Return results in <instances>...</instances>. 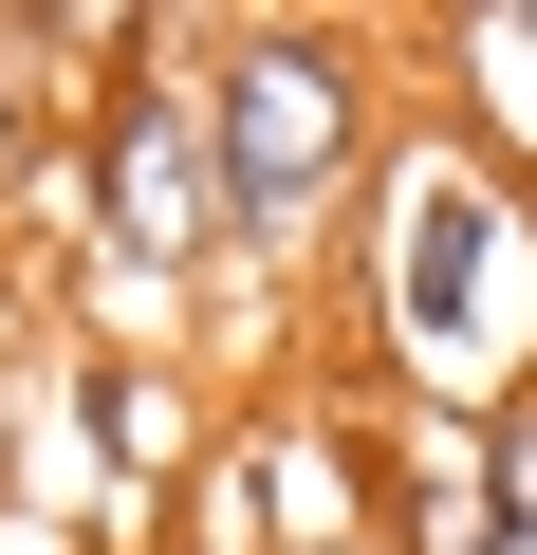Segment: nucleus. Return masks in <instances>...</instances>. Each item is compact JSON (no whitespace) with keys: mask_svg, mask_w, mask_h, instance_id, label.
<instances>
[{"mask_svg":"<svg viewBox=\"0 0 537 555\" xmlns=\"http://www.w3.org/2000/svg\"><path fill=\"white\" fill-rule=\"evenodd\" d=\"M334 352L353 389H519L537 371V204L500 185V149H389L353 241H334Z\"/></svg>","mask_w":537,"mask_h":555,"instance_id":"nucleus-1","label":"nucleus"},{"mask_svg":"<svg viewBox=\"0 0 537 555\" xmlns=\"http://www.w3.org/2000/svg\"><path fill=\"white\" fill-rule=\"evenodd\" d=\"M186 93H204V185H222V278H316L389 167V38L371 20H186Z\"/></svg>","mask_w":537,"mask_h":555,"instance_id":"nucleus-2","label":"nucleus"},{"mask_svg":"<svg viewBox=\"0 0 537 555\" xmlns=\"http://www.w3.org/2000/svg\"><path fill=\"white\" fill-rule=\"evenodd\" d=\"M75 278H130V297H186L204 315V278H222V185H204V93H186V20H149L93 112H75Z\"/></svg>","mask_w":537,"mask_h":555,"instance_id":"nucleus-3","label":"nucleus"},{"mask_svg":"<svg viewBox=\"0 0 537 555\" xmlns=\"http://www.w3.org/2000/svg\"><path fill=\"white\" fill-rule=\"evenodd\" d=\"M463 463H482V537H500V555H537V371L463 426Z\"/></svg>","mask_w":537,"mask_h":555,"instance_id":"nucleus-4","label":"nucleus"},{"mask_svg":"<svg viewBox=\"0 0 537 555\" xmlns=\"http://www.w3.org/2000/svg\"><path fill=\"white\" fill-rule=\"evenodd\" d=\"M38 315H20V278H0V518H20V463H38Z\"/></svg>","mask_w":537,"mask_h":555,"instance_id":"nucleus-5","label":"nucleus"}]
</instances>
